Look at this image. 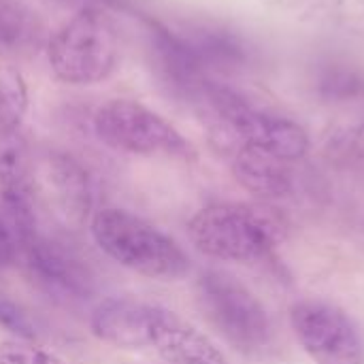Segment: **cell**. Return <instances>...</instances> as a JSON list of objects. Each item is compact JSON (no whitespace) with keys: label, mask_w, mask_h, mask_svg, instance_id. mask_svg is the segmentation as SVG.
<instances>
[{"label":"cell","mask_w":364,"mask_h":364,"mask_svg":"<svg viewBox=\"0 0 364 364\" xmlns=\"http://www.w3.org/2000/svg\"><path fill=\"white\" fill-rule=\"evenodd\" d=\"M235 179L262 200H277L292 194V173L288 162L252 145H239L232 156Z\"/></svg>","instance_id":"cell-12"},{"label":"cell","mask_w":364,"mask_h":364,"mask_svg":"<svg viewBox=\"0 0 364 364\" xmlns=\"http://www.w3.org/2000/svg\"><path fill=\"white\" fill-rule=\"evenodd\" d=\"M0 364H68L53 352L30 341L15 339L0 343Z\"/></svg>","instance_id":"cell-14"},{"label":"cell","mask_w":364,"mask_h":364,"mask_svg":"<svg viewBox=\"0 0 364 364\" xmlns=\"http://www.w3.org/2000/svg\"><path fill=\"white\" fill-rule=\"evenodd\" d=\"M194 247L224 262L267 260L286 239L284 220L267 207L243 203L207 205L188 222Z\"/></svg>","instance_id":"cell-1"},{"label":"cell","mask_w":364,"mask_h":364,"mask_svg":"<svg viewBox=\"0 0 364 364\" xmlns=\"http://www.w3.org/2000/svg\"><path fill=\"white\" fill-rule=\"evenodd\" d=\"M94 132L115 151L145 158H194L190 141L171 122L130 98L105 102L94 115Z\"/></svg>","instance_id":"cell-6"},{"label":"cell","mask_w":364,"mask_h":364,"mask_svg":"<svg viewBox=\"0 0 364 364\" xmlns=\"http://www.w3.org/2000/svg\"><path fill=\"white\" fill-rule=\"evenodd\" d=\"M19 252V245H17V239L2 213V207H0V273L4 269H9L13 262H15V256Z\"/></svg>","instance_id":"cell-16"},{"label":"cell","mask_w":364,"mask_h":364,"mask_svg":"<svg viewBox=\"0 0 364 364\" xmlns=\"http://www.w3.org/2000/svg\"><path fill=\"white\" fill-rule=\"evenodd\" d=\"M147 350L168 364H228L224 352L203 331L160 305L151 307Z\"/></svg>","instance_id":"cell-10"},{"label":"cell","mask_w":364,"mask_h":364,"mask_svg":"<svg viewBox=\"0 0 364 364\" xmlns=\"http://www.w3.org/2000/svg\"><path fill=\"white\" fill-rule=\"evenodd\" d=\"M43 192L58 220L77 230L81 228L94 205V190L87 171L73 158L60 151L47 154L41 164Z\"/></svg>","instance_id":"cell-9"},{"label":"cell","mask_w":364,"mask_h":364,"mask_svg":"<svg viewBox=\"0 0 364 364\" xmlns=\"http://www.w3.org/2000/svg\"><path fill=\"white\" fill-rule=\"evenodd\" d=\"M290 326L316 364H364V343L352 318L322 299H303L290 309Z\"/></svg>","instance_id":"cell-7"},{"label":"cell","mask_w":364,"mask_h":364,"mask_svg":"<svg viewBox=\"0 0 364 364\" xmlns=\"http://www.w3.org/2000/svg\"><path fill=\"white\" fill-rule=\"evenodd\" d=\"M151 307L134 299H107L94 309L90 328L96 339L113 348L147 350Z\"/></svg>","instance_id":"cell-11"},{"label":"cell","mask_w":364,"mask_h":364,"mask_svg":"<svg viewBox=\"0 0 364 364\" xmlns=\"http://www.w3.org/2000/svg\"><path fill=\"white\" fill-rule=\"evenodd\" d=\"M90 230L109 258L139 275L171 282L190 271V258L175 239L126 209L105 207L96 211Z\"/></svg>","instance_id":"cell-2"},{"label":"cell","mask_w":364,"mask_h":364,"mask_svg":"<svg viewBox=\"0 0 364 364\" xmlns=\"http://www.w3.org/2000/svg\"><path fill=\"white\" fill-rule=\"evenodd\" d=\"M100 2H105V4H119L122 0H100Z\"/></svg>","instance_id":"cell-17"},{"label":"cell","mask_w":364,"mask_h":364,"mask_svg":"<svg viewBox=\"0 0 364 364\" xmlns=\"http://www.w3.org/2000/svg\"><path fill=\"white\" fill-rule=\"evenodd\" d=\"M117 60V30L96 9L77 11L47 43L49 68L68 85H94L109 79Z\"/></svg>","instance_id":"cell-4"},{"label":"cell","mask_w":364,"mask_h":364,"mask_svg":"<svg viewBox=\"0 0 364 364\" xmlns=\"http://www.w3.org/2000/svg\"><path fill=\"white\" fill-rule=\"evenodd\" d=\"M196 299L213 331L237 352L258 354L271 346L273 324L258 296L226 271H205Z\"/></svg>","instance_id":"cell-5"},{"label":"cell","mask_w":364,"mask_h":364,"mask_svg":"<svg viewBox=\"0 0 364 364\" xmlns=\"http://www.w3.org/2000/svg\"><path fill=\"white\" fill-rule=\"evenodd\" d=\"M194 98L215 115L222 134L239 141V145L264 149L284 162L301 160L309 151V136L303 126L288 117L256 109L226 85L207 79Z\"/></svg>","instance_id":"cell-3"},{"label":"cell","mask_w":364,"mask_h":364,"mask_svg":"<svg viewBox=\"0 0 364 364\" xmlns=\"http://www.w3.org/2000/svg\"><path fill=\"white\" fill-rule=\"evenodd\" d=\"M28 111V87L19 70L0 68V128H21Z\"/></svg>","instance_id":"cell-13"},{"label":"cell","mask_w":364,"mask_h":364,"mask_svg":"<svg viewBox=\"0 0 364 364\" xmlns=\"http://www.w3.org/2000/svg\"><path fill=\"white\" fill-rule=\"evenodd\" d=\"M0 326L23 341H32L36 337L34 324L30 322L28 314L4 292H0Z\"/></svg>","instance_id":"cell-15"},{"label":"cell","mask_w":364,"mask_h":364,"mask_svg":"<svg viewBox=\"0 0 364 364\" xmlns=\"http://www.w3.org/2000/svg\"><path fill=\"white\" fill-rule=\"evenodd\" d=\"M34 282L64 299H85L94 290V277L83 258L64 243L41 232L21 250Z\"/></svg>","instance_id":"cell-8"}]
</instances>
